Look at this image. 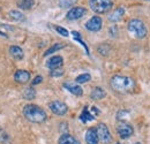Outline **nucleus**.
<instances>
[{
  "label": "nucleus",
  "mask_w": 150,
  "mask_h": 144,
  "mask_svg": "<svg viewBox=\"0 0 150 144\" xmlns=\"http://www.w3.org/2000/svg\"><path fill=\"white\" fill-rule=\"evenodd\" d=\"M110 85L113 91L118 93H129L133 92L136 88V83L132 77L115 75L110 81Z\"/></svg>",
  "instance_id": "nucleus-1"
},
{
  "label": "nucleus",
  "mask_w": 150,
  "mask_h": 144,
  "mask_svg": "<svg viewBox=\"0 0 150 144\" xmlns=\"http://www.w3.org/2000/svg\"><path fill=\"white\" fill-rule=\"evenodd\" d=\"M23 115L28 121L34 124H43L47 118L46 112L34 104H28L23 107Z\"/></svg>",
  "instance_id": "nucleus-2"
},
{
  "label": "nucleus",
  "mask_w": 150,
  "mask_h": 144,
  "mask_svg": "<svg viewBox=\"0 0 150 144\" xmlns=\"http://www.w3.org/2000/svg\"><path fill=\"white\" fill-rule=\"evenodd\" d=\"M128 31L131 32L133 36L135 38H139V39H142L147 36V27L146 24L139 20V18H133L128 22Z\"/></svg>",
  "instance_id": "nucleus-3"
},
{
  "label": "nucleus",
  "mask_w": 150,
  "mask_h": 144,
  "mask_svg": "<svg viewBox=\"0 0 150 144\" xmlns=\"http://www.w3.org/2000/svg\"><path fill=\"white\" fill-rule=\"evenodd\" d=\"M89 6L95 13L104 14L112 8L113 2L112 0H89Z\"/></svg>",
  "instance_id": "nucleus-4"
},
{
  "label": "nucleus",
  "mask_w": 150,
  "mask_h": 144,
  "mask_svg": "<svg viewBox=\"0 0 150 144\" xmlns=\"http://www.w3.org/2000/svg\"><path fill=\"white\" fill-rule=\"evenodd\" d=\"M95 129H96L98 140H99L103 144L111 143V141H112V136H111V133H110L109 128H108V126H106L105 124H98Z\"/></svg>",
  "instance_id": "nucleus-5"
},
{
  "label": "nucleus",
  "mask_w": 150,
  "mask_h": 144,
  "mask_svg": "<svg viewBox=\"0 0 150 144\" xmlns=\"http://www.w3.org/2000/svg\"><path fill=\"white\" fill-rule=\"evenodd\" d=\"M117 133H118V135H119L121 138H128V137H131L132 135H133L134 129H133V127H132L131 125H128L127 122L121 121V122H119L118 126H117Z\"/></svg>",
  "instance_id": "nucleus-6"
},
{
  "label": "nucleus",
  "mask_w": 150,
  "mask_h": 144,
  "mask_svg": "<svg viewBox=\"0 0 150 144\" xmlns=\"http://www.w3.org/2000/svg\"><path fill=\"white\" fill-rule=\"evenodd\" d=\"M103 25V20L99 16H93L89 21L86 22V29L93 32H97L102 29Z\"/></svg>",
  "instance_id": "nucleus-7"
},
{
  "label": "nucleus",
  "mask_w": 150,
  "mask_h": 144,
  "mask_svg": "<svg viewBox=\"0 0 150 144\" xmlns=\"http://www.w3.org/2000/svg\"><path fill=\"white\" fill-rule=\"evenodd\" d=\"M50 109L57 114V115H65L67 112H68V106L62 103V102H59V100H54V102H51L50 103Z\"/></svg>",
  "instance_id": "nucleus-8"
},
{
  "label": "nucleus",
  "mask_w": 150,
  "mask_h": 144,
  "mask_svg": "<svg viewBox=\"0 0 150 144\" xmlns=\"http://www.w3.org/2000/svg\"><path fill=\"white\" fill-rule=\"evenodd\" d=\"M86 13H87V9H86L84 7H81V6H79V7H73V8H71V9L68 11V13H67V20H69V21L79 20V18H82Z\"/></svg>",
  "instance_id": "nucleus-9"
},
{
  "label": "nucleus",
  "mask_w": 150,
  "mask_h": 144,
  "mask_svg": "<svg viewBox=\"0 0 150 144\" xmlns=\"http://www.w3.org/2000/svg\"><path fill=\"white\" fill-rule=\"evenodd\" d=\"M64 88L67 89L71 93H73L75 96H82V95H83V89H82L77 83L66 82V83H64Z\"/></svg>",
  "instance_id": "nucleus-10"
},
{
  "label": "nucleus",
  "mask_w": 150,
  "mask_h": 144,
  "mask_svg": "<svg viewBox=\"0 0 150 144\" xmlns=\"http://www.w3.org/2000/svg\"><path fill=\"white\" fill-rule=\"evenodd\" d=\"M62 64H64V59H62V56H60V55H54V56L50 58V60L47 61L46 66L52 71V69L60 68V67L62 66Z\"/></svg>",
  "instance_id": "nucleus-11"
},
{
  "label": "nucleus",
  "mask_w": 150,
  "mask_h": 144,
  "mask_svg": "<svg viewBox=\"0 0 150 144\" xmlns=\"http://www.w3.org/2000/svg\"><path fill=\"white\" fill-rule=\"evenodd\" d=\"M14 80L18 82V83H27L29 80H30V73L27 72V71H22L20 69L18 72L14 74Z\"/></svg>",
  "instance_id": "nucleus-12"
},
{
  "label": "nucleus",
  "mask_w": 150,
  "mask_h": 144,
  "mask_svg": "<svg viewBox=\"0 0 150 144\" xmlns=\"http://www.w3.org/2000/svg\"><path fill=\"white\" fill-rule=\"evenodd\" d=\"M98 136L95 128H90L86 133V142L87 144H98Z\"/></svg>",
  "instance_id": "nucleus-13"
},
{
  "label": "nucleus",
  "mask_w": 150,
  "mask_h": 144,
  "mask_svg": "<svg viewBox=\"0 0 150 144\" xmlns=\"http://www.w3.org/2000/svg\"><path fill=\"white\" fill-rule=\"evenodd\" d=\"M124 14H125V9H124L122 7H119V8L114 9L112 13H110L108 18H109L111 22H118V21H120V20L122 18Z\"/></svg>",
  "instance_id": "nucleus-14"
},
{
  "label": "nucleus",
  "mask_w": 150,
  "mask_h": 144,
  "mask_svg": "<svg viewBox=\"0 0 150 144\" xmlns=\"http://www.w3.org/2000/svg\"><path fill=\"white\" fill-rule=\"evenodd\" d=\"M58 144H81L74 136L69 135V134H62L60 137H59V141Z\"/></svg>",
  "instance_id": "nucleus-15"
},
{
  "label": "nucleus",
  "mask_w": 150,
  "mask_h": 144,
  "mask_svg": "<svg viewBox=\"0 0 150 144\" xmlns=\"http://www.w3.org/2000/svg\"><path fill=\"white\" fill-rule=\"evenodd\" d=\"M9 54H11V56L13 58V59H15V60H21L22 58H23V51H22V49L19 47V46H11L9 47Z\"/></svg>",
  "instance_id": "nucleus-16"
},
{
  "label": "nucleus",
  "mask_w": 150,
  "mask_h": 144,
  "mask_svg": "<svg viewBox=\"0 0 150 144\" xmlns=\"http://www.w3.org/2000/svg\"><path fill=\"white\" fill-rule=\"evenodd\" d=\"M106 96V92L103 90L102 88H95L94 90L91 91V93H90V97H91V99H94V100H100V99H103L104 97Z\"/></svg>",
  "instance_id": "nucleus-17"
},
{
  "label": "nucleus",
  "mask_w": 150,
  "mask_h": 144,
  "mask_svg": "<svg viewBox=\"0 0 150 144\" xmlns=\"http://www.w3.org/2000/svg\"><path fill=\"white\" fill-rule=\"evenodd\" d=\"M80 119H81L82 122H88V121H93L95 118H94V115L89 112L88 107H84L83 112H82V114L80 115Z\"/></svg>",
  "instance_id": "nucleus-18"
},
{
  "label": "nucleus",
  "mask_w": 150,
  "mask_h": 144,
  "mask_svg": "<svg viewBox=\"0 0 150 144\" xmlns=\"http://www.w3.org/2000/svg\"><path fill=\"white\" fill-rule=\"evenodd\" d=\"M35 0H18V6L22 9H30L33 8Z\"/></svg>",
  "instance_id": "nucleus-19"
},
{
  "label": "nucleus",
  "mask_w": 150,
  "mask_h": 144,
  "mask_svg": "<svg viewBox=\"0 0 150 144\" xmlns=\"http://www.w3.org/2000/svg\"><path fill=\"white\" fill-rule=\"evenodd\" d=\"M35 97H36V91L34 90L31 87H30V88H27L25 90L23 91V98H24V99H27V100H33Z\"/></svg>",
  "instance_id": "nucleus-20"
},
{
  "label": "nucleus",
  "mask_w": 150,
  "mask_h": 144,
  "mask_svg": "<svg viewBox=\"0 0 150 144\" xmlns=\"http://www.w3.org/2000/svg\"><path fill=\"white\" fill-rule=\"evenodd\" d=\"M64 47H65V45H64V44H61V43L53 44L49 50H46V52L44 53V56H47V55H50V54L54 53V52H57L58 50H61V49H64Z\"/></svg>",
  "instance_id": "nucleus-21"
},
{
  "label": "nucleus",
  "mask_w": 150,
  "mask_h": 144,
  "mask_svg": "<svg viewBox=\"0 0 150 144\" xmlns=\"http://www.w3.org/2000/svg\"><path fill=\"white\" fill-rule=\"evenodd\" d=\"M90 78H91L90 74L86 73V74H81V75H79V76L76 77L75 82H76L77 84H83V83H87V82H89V81H90Z\"/></svg>",
  "instance_id": "nucleus-22"
},
{
  "label": "nucleus",
  "mask_w": 150,
  "mask_h": 144,
  "mask_svg": "<svg viewBox=\"0 0 150 144\" xmlns=\"http://www.w3.org/2000/svg\"><path fill=\"white\" fill-rule=\"evenodd\" d=\"M77 0H59V6L61 8H68V7H72L73 5L76 4Z\"/></svg>",
  "instance_id": "nucleus-23"
},
{
  "label": "nucleus",
  "mask_w": 150,
  "mask_h": 144,
  "mask_svg": "<svg viewBox=\"0 0 150 144\" xmlns=\"http://www.w3.org/2000/svg\"><path fill=\"white\" fill-rule=\"evenodd\" d=\"M9 16L13 18V20H16V21H22L24 20V15L22 13H20L18 11H11L9 12Z\"/></svg>",
  "instance_id": "nucleus-24"
},
{
  "label": "nucleus",
  "mask_w": 150,
  "mask_h": 144,
  "mask_svg": "<svg viewBox=\"0 0 150 144\" xmlns=\"http://www.w3.org/2000/svg\"><path fill=\"white\" fill-rule=\"evenodd\" d=\"M50 75H51L52 77H60V76H62V75H64V69H61V68L52 69L51 73H50Z\"/></svg>",
  "instance_id": "nucleus-25"
},
{
  "label": "nucleus",
  "mask_w": 150,
  "mask_h": 144,
  "mask_svg": "<svg viewBox=\"0 0 150 144\" xmlns=\"http://www.w3.org/2000/svg\"><path fill=\"white\" fill-rule=\"evenodd\" d=\"M56 30L61 35V36L64 37H67L68 35H69V32H68V30H66L65 28H62V27H58V25H56Z\"/></svg>",
  "instance_id": "nucleus-26"
},
{
  "label": "nucleus",
  "mask_w": 150,
  "mask_h": 144,
  "mask_svg": "<svg viewBox=\"0 0 150 144\" xmlns=\"http://www.w3.org/2000/svg\"><path fill=\"white\" fill-rule=\"evenodd\" d=\"M125 115H128V112H127V111H120V112L118 113V115H117V119L120 120V121H122V120L126 119Z\"/></svg>",
  "instance_id": "nucleus-27"
},
{
  "label": "nucleus",
  "mask_w": 150,
  "mask_h": 144,
  "mask_svg": "<svg viewBox=\"0 0 150 144\" xmlns=\"http://www.w3.org/2000/svg\"><path fill=\"white\" fill-rule=\"evenodd\" d=\"M42 81H43V77H42L40 75H38V76H36V77L34 78V81H33V85H37V84H39Z\"/></svg>",
  "instance_id": "nucleus-28"
},
{
  "label": "nucleus",
  "mask_w": 150,
  "mask_h": 144,
  "mask_svg": "<svg viewBox=\"0 0 150 144\" xmlns=\"http://www.w3.org/2000/svg\"><path fill=\"white\" fill-rule=\"evenodd\" d=\"M0 35H1V36H5V37H7V36H6V35H5V34H4V32H1V31H0Z\"/></svg>",
  "instance_id": "nucleus-29"
},
{
  "label": "nucleus",
  "mask_w": 150,
  "mask_h": 144,
  "mask_svg": "<svg viewBox=\"0 0 150 144\" xmlns=\"http://www.w3.org/2000/svg\"><path fill=\"white\" fill-rule=\"evenodd\" d=\"M137 144H140V143H137Z\"/></svg>",
  "instance_id": "nucleus-30"
}]
</instances>
